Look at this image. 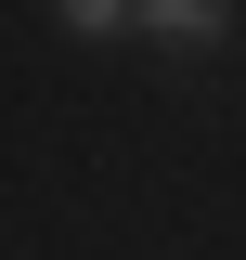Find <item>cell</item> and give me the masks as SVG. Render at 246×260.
<instances>
[{
    "mask_svg": "<svg viewBox=\"0 0 246 260\" xmlns=\"http://www.w3.org/2000/svg\"><path fill=\"white\" fill-rule=\"evenodd\" d=\"M143 26L169 39V52H220V39H233V13H220V0H155Z\"/></svg>",
    "mask_w": 246,
    "mask_h": 260,
    "instance_id": "obj_1",
    "label": "cell"
}]
</instances>
